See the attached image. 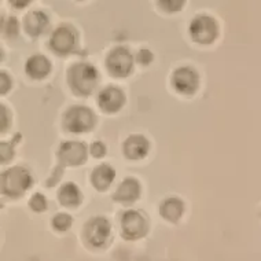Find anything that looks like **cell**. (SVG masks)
<instances>
[{
	"label": "cell",
	"mask_w": 261,
	"mask_h": 261,
	"mask_svg": "<svg viewBox=\"0 0 261 261\" xmlns=\"http://www.w3.org/2000/svg\"><path fill=\"white\" fill-rule=\"evenodd\" d=\"M183 211H185V205L181 202L180 199L177 198H169L167 199L165 202L162 203L161 215L164 219H167L168 221H172V223H176L179 220L183 215Z\"/></svg>",
	"instance_id": "cell-17"
},
{
	"label": "cell",
	"mask_w": 261,
	"mask_h": 261,
	"mask_svg": "<svg viewBox=\"0 0 261 261\" xmlns=\"http://www.w3.org/2000/svg\"><path fill=\"white\" fill-rule=\"evenodd\" d=\"M9 124H10L9 112H7V109H6L3 105H0V132H3V130L7 129Z\"/></svg>",
	"instance_id": "cell-23"
},
{
	"label": "cell",
	"mask_w": 261,
	"mask_h": 261,
	"mask_svg": "<svg viewBox=\"0 0 261 261\" xmlns=\"http://www.w3.org/2000/svg\"><path fill=\"white\" fill-rule=\"evenodd\" d=\"M190 35L199 44H211L216 40L219 27L212 17L199 15L190 25Z\"/></svg>",
	"instance_id": "cell-3"
},
{
	"label": "cell",
	"mask_w": 261,
	"mask_h": 261,
	"mask_svg": "<svg viewBox=\"0 0 261 261\" xmlns=\"http://www.w3.org/2000/svg\"><path fill=\"white\" fill-rule=\"evenodd\" d=\"M11 88V79L9 77V74L0 72V95L7 94Z\"/></svg>",
	"instance_id": "cell-22"
},
{
	"label": "cell",
	"mask_w": 261,
	"mask_h": 261,
	"mask_svg": "<svg viewBox=\"0 0 261 261\" xmlns=\"http://www.w3.org/2000/svg\"><path fill=\"white\" fill-rule=\"evenodd\" d=\"M69 83L77 94L88 95L98 83V72L88 63H77L69 72Z\"/></svg>",
	"instance_id": "cell-2"
},
{
	"label": "cell",
	"mask_w": 261,
	"mask_h": 261,
	"mask_svg": "<svg viewBox=\"0 0 261 261\" xmlns=\"http://www.w3.org/2000/svg\"><path fill=\"white\" fill-rule=\"evenodd\" d=\"M0 61H2V51H0Z\"/></svg>",
	"instance_id": "cell-27"
},
{
	"label": "cell",
	"mask_w": 261,
	"mask_h": 261,
	"mask_svg": "<svg viewBox=\"0 0 261 261\" xmlns=\"http://www.w3.org/2000/svg\"><path fill=\"white\" fill-rule=\"evenodd\" d=\"M59 201L65 206H77L81 201L80 190L73 183H66L59 190Z\"/></svg>",
	"instance_id": "cell-18"
},
{
	"label": "cell",
	"mask_w": 261,
	"mask_h": 261,
	"mask_svg": "<svg viewBox=\"0 0 261 261\" xmlns=\"http://www.w3.org/2000/svg\"><path fill=\"white\" fill-rule=\"evenodd\" d=\"M58 155L63 165H80L86 161L87 149L83 143L68 142L61 146Z\"/></svg>",
	"instance_id": "cell-9"
},
{
	"label": "cell",
	"mask_w": 261,
	"mask_h": 261,
	"mask_svg": "<svg viewBox=\"0 0 261 261\" xmlns=\"http://www.w3.org/2000/svg\"><path fill=\"white\" fill-rule=\"evenodd\" d=\"M32 186L31 173L22 167H14L0 175V191L9 197H19Z\"/></svg>",
	"instance_id": "cell-1"
},
{
	"label": "cell",
	"mask_w": 261,
	"mask_h": 261,
	"mask_svg": "<svg viewBox=\"0 0 261 261\" xmlns=\"http://www.w3.org/2000/svg\"><path fill=\"white\" fill-rule=\"evenodd\" d=\"M14 157V149L11 143L0 142V164L9 162Z\"/></svg>",
	"instance_id": "cell-20"
},
{
	"label": "cell",
	"mask_w": 261,
	"mask_h": 261,
	"mask_svg": "<svg viewBox=\"0 0 261 261\" xmlns=\"http://www.w3.org/2000/svg\"><path fill=\"white\" fill-rule=\"evenodd\" d=\"M172 83L176 91H179L180 94L191 95L198 88V74L191 68H180L173 74Z\"/></svg>",
	"instance_id": "cell-8"
},
{
	"label": "cell",
	"mask_w": 261,
	"mask_h": 261,
	"mask_svg": "<svg viewBox=\"0 0 261 261\" xmlns=\"http://www.w3.org/2000/svg\"><path fill=\"white\" fill-rule=\"evenodd\" d=\"M138 59H139V62H142L143 65H147V63H150V61L153 59V55H151V53H150V51L143 50L139 53V55H138Z\"/></svg>",
	"instance_id": "cell-26"
},
{
	"label": "cell",
	"mask_w": 261,
	"mask_h": 261,
	"mask_svg": "<svg viewBox=\"0 0 261 261\" xmlns=\"http://www.w3.org/2000/svg\"><path fill=\"white\" fill-rule=\"evenodd\" d=\"M53 225L58 231H66L72 225V217L66 215V213H59V215L54 217Z\"/></svg>",
	"instance_id": "cell-19"
},
{
	"label": "cell",
	"mask_w": 261,
	"mask_h": 261,
	"mask_svg": "<svg viewBox=\"0 0 261 261\" xmlns=\"http://www.w3.org/2000/svg\"><path fill=\"white\" fill-rule=\"evenodd\" d=\"M91 154L96 158L103 157L105 154H106V147H105V144L102 142H95L92 146H91Z\"/></svg>",
	"instance_id": "cell-24"
},
{
	"label": "cell",
	"mask_w": 261,
	"mask_h": 261,
	"mask_svg": "<svg viewBox=\"0 0 261 261\" xmlns=\"http://www.w3.org/2000/svg\"><path fill=\"white\" fill-rule=\"evenodd\" d=\"M114 176H116V172L112 167L109 165H100L92 173V183L98 190L103 191L112 185V181L114 180Z\"/></svg>",
	"instance_id": "cell-16"
},
{
	"label": "cell",
	"mask_w": 261,
	"mask_h": 261,
	"mask_svg": "<svg viewBox=\"0 0 261 261\" xmlns=\"http://www.w3.org/2000/svg\"><path fill=\"white\" fill-rule=\"evenodd\" d=\"M99 106L103 112L108 113H116L122 108V105L125 102L124 94L121 90L114 88V87H109L103 90L99 95Z\"/></svg>",
	"instance_id": "cell-11"
},
{
	"label": "cell",
	"mask_w": 261,
	"mask_h": 261,
	"mask_svg": "<svg viewBox=\"0 0 261 261\" xmlns=\"http://www.w3.org/2000/svg\"><path fill=\"white\" fill-rule=\"evenodd\" d=\"M121 228L125 238L139 239L147 232V223L139 212L129 211L122 216Z\"/></svg>",
	"instance_id": "cell-6"
},
{
	"label": "cell",
	"mask_w": 261,
	"mask_h": 261,
	"mask_svg": "<svg viewBox=\"0 0 261 261\" xmlns=\"http://www.w3.org/2000/svg\"><path fill=\"white\" fill-rule=\"evenodd\" d=\"M76 45V33L66 27L58 28L51 37V48L58 54H69Z\"/></svg>",
	"instance_id": "cell-10"
},
{
	"label": "cell",
	"mask_w": 261,
	"mask_h": 261,
	"mask_svg": "<svg viewBox=\"0 0 261 261\" xmlns=\"http://www.w3.org/2000/svg\"><path fill=\"white\" fill-rule=\"evenodd\" d=\"M149 142L142 135H132L124 143V154L129 160H140L149 153Z\"/></svg>",
	"instance_id": "cell-12"
},
{
	"label": "cell",
	"mask_w": 261,
	"mask_h": 261,
	"mask_svg": "<svg viewBox=\"0 0 261 261\" xmlns=\"http://www.w3.org/2000/svg\"><path fill=\"white\" fill-rule=\"evenodd\" d=\"M27 73L32 79H44L51 70V63L48 59L43 55H33L32 58L28 59L27 62Z\"/></svg>",
	"instance_id": "cell-13"
},
{
	"label": "cell",
	"mask_w": 261,
	"mask_h": 261,
	"mask_svg": "<svg viewBox=\"0 0 261 261\" xmlns=\"http://www.w3.org/2000/svg\"><path fill=\"white\" fill-rule=\"evenodd\" d=\"M29 205L35 212H43L45 211V207H47V201H45L44 195H41V194H35L33 197L29 201Z\"/></svg>",
	"instance_id": "cell-21"
},
{
	"label": "cell",
	"mask_w": 261,
	"mask_h": 261,
	"mask_svg": "<svg viewBox=\"0 0 261 261\" xmlns=\"http://www.w3.org/2000/svg\"><path fill=\"white\" fill-rule=\"evenodd\" d=\"M86 235L88 242L95 246V248H100L105 243L108 242L109 237H110V223L103 217H96L88 223L86 230Z\"/></svg>",
	"instance_id": "cell-7"
},
{
	"label": "cell",
	"mask_w": 261,
	"mask_h": 261,
	"mask_svg": "<svg viewBox=\"0 0 261 261\" xmlns=\"http://www.w3.org/2000/svg\"><path fill=\"white\" fill-rule=\"evenodd\" d=\"M108 68L114 76L125 77L129 74L132 68H134V58L129 54V51L122 48V47H118L109 55Z\"/></svg>",
	"instance_id": "cell-5"
},
{
	"label": "cell",
	"mask_w": 261,
	"mask_h": 261,
	"mask_svg": "<svg viewBox=\"0 0 261 261\" xmlns=\"http://www.w3.org/2000/svg\"><path fill=\"white\" fill-rule=\"evenodd\" d=\"M140 195V186L139 181L135 179H125L122 181L121 186L116 191L114 199H117L120 202H134L135 199L139 198Z\"/></svg>",
	"instance_id": "cell-14"
},
{
	"label": "cell",
	"mask_w": 261,
	"mask_h": 261,
	"mask_svg": "<svg viewBox=\"0 0 261 261\" xmlns=\"http://www.w3.org/2000/svg\"><path fill=\"white\" fill-rule=\"evenodd\" d=\"M160 5L162 7H165V10L168 11H177V10H180V7L185 5V2H161Z\"/></svg>",
	"instance_id": "cell-25"
},
{
	"label": "cell",
	"mask_w": 261,
	"mask_h": 261,
	"mask_svg": "<svg viewBox=\"0 0 261 261\" xmlns=\"http://www.w3.org/2000/svg\"><path fill=\"white\" fill-rule=\"evenodd\" d=\"M48 23V18L44 13L41 11H32L25 18V31L31 36H39L44 32L45 27Z\"/></svg>",
	"instance_id": "cell-15"
},
{
	"label": "cell",
	"mask_w": 261,
	"mask_h": 261,
	"mask_svg": "<svg viewBox=\"0 0 261 261\" xmlns=\"http://www.w3.org/2000/svg\"><path fill=\"white\" fill-rule=\"evenodd\" d=\"M94 124V113L91 112L90 109L83 108V106H74L65 116V126L74 134L90 130Z\"/></svg>",
	"instance_id": "cell-4"
}]
</instances>
